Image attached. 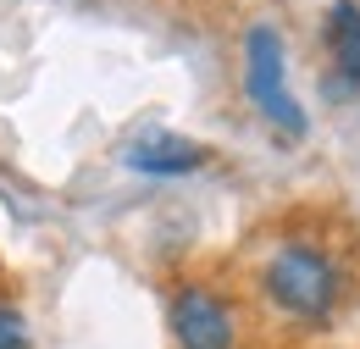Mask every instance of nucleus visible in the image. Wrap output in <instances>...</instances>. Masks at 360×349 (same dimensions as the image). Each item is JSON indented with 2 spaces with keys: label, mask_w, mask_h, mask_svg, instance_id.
Wrapping results in <instances>:
<instances>
[{
  "label": "nucleus",
  "mask_w": 360,
  "mask_h": 349,
  "mask_svg": "<svg viewBox=\"0 0 360 349\" xmlns=\"http://www.w3.org/2000/svg\"><path fill=\"white\" fill-rule=\"evenodd\" d=\"M261 294L271 310H283L294 322H327L344 300V272L316 244H283L261 266Z\"/></svg>",
  "instance_id": "nucleus-1"
},
{
  "label": "nucleus",
  "mask_w": 360,
  "mask_h": 349,
  "mask_svg": "<svg viewBox=\"0 0 360 349\" xmlns=\"http://www.w3.org/2000/svg\"><path fill=\"white\" fill-rule=\"evenodd\" d=\"M244 94L255 100V111H261L277 133L305 139L311 122H305L300 100L288 94V50H283V34L266 28V23H255V28L244 34Z\"/></svg>",
  "instance_id": "nucleus-2"
},
{
  "label": "nucleus",
  "mask_w": 360,
  "mask_h": 349,
  "mask_svg": "<svg viewBox=\"0 0 360 349\" xmlns=\"http://www.w3.org/2000/svg\"><path fill=\"white\" fill-rule=\"evenodd\" d=\"M167 322H172V338L178 349H238V322H233V305L211 283H183L167 305Z\"/></svg>",
  "instance_id": "nucleus-3"
},
{
  "label": "nucleus",
  "mask_w": 360,
  "mask_h": 349,
  "mask_svg": "<svg viewBox=\"0 0 360 349\" xmlns=\"http://www.w3.org/2000/svg\"><path fill=\"white\" fill-rule=\"evenodd\" d=\"M205 144L183 139V133H139L134 144H122V167L144 177H183V172H200L205 167Z\"/></svg>",
  "instance_id": "nucleus-4"
},
{
  "label": "nucleus",
  "mask_w": 360,
  "mask_h": 349,
  "mask_svg": "<svg viewBox=\"0 0 360 349\" xmlns=\"http://www.w3.org/2000/svg\"><path fill=\"white\" fill-rule=\"evenodd\" d=\"M321 39H327V56H333V78H327V94H355L360 89V0H333L327 17H321Z\"/></svg>",
  "instance_id": "nucleus-5"
},
{
  "label": "nucleus",
  "mask_w": 360,
  "mask_h": 349,
  "mask_svg": "<svg viewBox=\"0 0 360 349\" xmlns=\"http://www.w3.org/2000/svg\"><path fill=\"white\" fill-rule=\"evenodd\" d=\"M0 349H34L28 316H22L17 305H0Z\"/></svg>",
  "instance_id": "nucleus-6"
}]
</instances>
